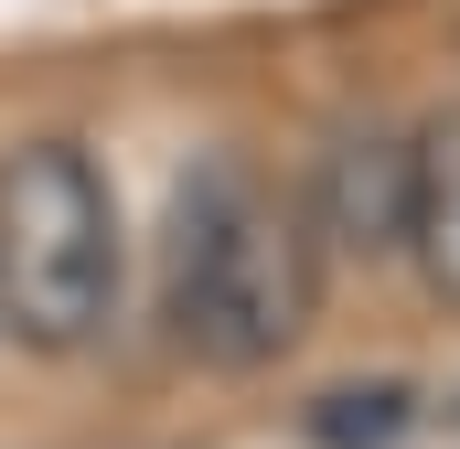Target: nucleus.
Masks as SVG:
<instances>
[{
  "mask_svg": "<svg viewBox=\"0 0 460 449\" xmlns=\"http://www.w3.org/2000/svg\"><path fill=\"white\" fill-rule=\"evenodd\" d=\"M118 311V204L75 139H22L0 161V321L32 353H75Z\"/></svg>",
  "mask_w": 460,
  "mask_h": 449,
  "instance_id": "obj_2",
  "label": "nucleus"
},
{
  "mask_svg": "<svg viewBox=\"0 0 460 449\" xmlns=\"http://www.w3.org/2000/svg\"><path fill=\"white\" fill-rule=\"evenodd\" d=\"M322 311V224L300 193H279L246 161H204L172 193V235H161V321L193 364L215 374H257Z\"/></svg>",
  "mask_w": 460,
  "mask_h": 449,
  "instance_id": "obj_1",
  "label": "nucleus"
},
{
  "mask_svg": "<svg viewBox=\"0 0 460 449\" xmlns=\"http://www.w3.org/2000/svg\"><path fill=\"white\" fill-rule=\"evenodd\" d=\"M407 257H418L429 300L460 311V108L407 139Z\"/></svg>",
  "mask_w": 460,
  "mask_h": 449,
  "instance_id": "obj_4",
  "label": "nucleus"
},
{
  "mask_svg": "<svg viewBox=\"0 0 460 449\" xmlns=\"http://www.w3.org/2000/svg\"><path fill=\"white\" fill-rule=\"evenodd\" d=\"M311 224H322V246H343V257H396L407 246V139H385V128H332V150H322V172H311Z\"/></svg>",
  "mask_w": 460,
  "mask_h": 449,
  "instance_id": "obj_3",
  "label": "nucleus"
},
{
  "mask_svg": "<svg viewBox=\"0 0 460 449\" xmlns=\"http://www.w3.org/2000/svg\"><path fill=\"white\" fill-rule=\"evenodd\" d=\"M418 428V385H332L311 418H300V439L311 449H385Z\"/></svg>",
  "mask_w": 460,
  "mask_h": 449,
  "instance_id": "obj_5",
  "label": "nucleus"
}]
</instances>
